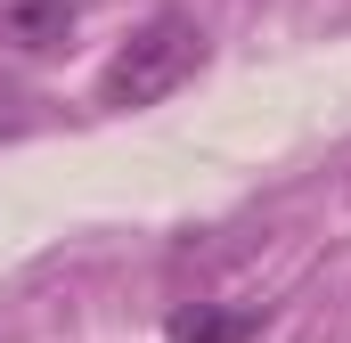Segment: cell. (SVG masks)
<instances>
[{
	"label": "cell",
	"mask_w": 351,
	"mask_h": 343,
	"mask_svg": "<svg viewBox=\"0 0 351 343\" xmlns=\"http://www.w3.org/2000/svg\"><path fill=\"white\" fill-rule=\"evenodd\" d=\"M25 123H33V90L16 82V74H0V139H16Z\"/></svg>",
	"instance_id": "obj_4"
},
{
	"label": "cell",
	"mask_w": 351,
	"mask_h": 343,
	"mask_svg": "<svg viewBox=\"0 0 351 343\" xmlns=\"http://www.w3.org/2000/svg\"><path fill=\"white\" fill-rule=\"evenodd\" d=\"M74 0H0V41H16V49H58L66 33H74Z\"/></svg>",
	"instance_id": "obj_2"
},
{
	"label": "cell",
	"mask_w": 351,
	"mask_h": 343,
	"mask_svg": "<svg viewBox=\"0 0 351 343\" xmlns=\"http://www.w3.org/2000/svg\"><path fill=\"white\" fill-rule=\"evenodd\" d=\"M196 66H204V25H196L188 8H156V16L98 66V106H114V115L156 106V98H172Z\"/></svg>",
	"instance_id": "obj_1"
},
{
	"label": "cell",
	"mask_w": 351,
	"mask_h": 343,
	"mask_svg": "<svg viewBox=\"0 0 351 343\" xmlns=\"http://www.w3.org/2000/svg\"><path fill=\"white\" fill-rule=\"evenodd\" d=\"M254 335H262V311H213V303L172 311V343H254Z\"/></svg>",
	"instance_id": "obj_3"
}]
</instances>
